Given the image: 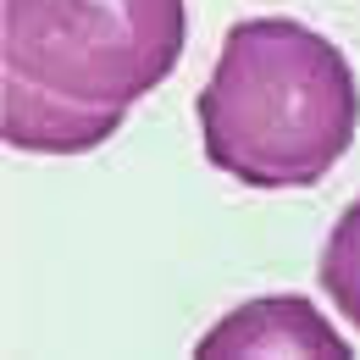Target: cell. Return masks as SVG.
Masks as SVG:
<instances>
[{
  "mask_svg": "<svg viewBox=\"0 0 360 360\" xmlns=\"http://www.w3.org/2000/svg\"><path fill=\"white\" fill-rule=\"evenodd\" d=\"M200 360L217 355H321V360H349V344L300 300V294H277V300H250L233 316H222L205 338Z\"/></svg>",
  "mask_w": 360,
  "mask_h": 360,
  "instance_id": "3",
  "label": "cell"
},
{
  "mask_svg": "<svg viewBox=\"0 0 360 360\" xmlns=\"http://www.w3.org/2000/svg\"><path fill=\"white\" fill-rule=\"evenodd\" d=\"M183 45L188 0H0V134L28 155H84Z\"/></svg>",
  "mask_w": 360,
  "mask_h": 360,
  "instance_id": "1",
  "label": "cell"
},
{
  "mask_svg": "<svg viewBox=\"0 0 360 360\" xmlns=\"http://www.w3.org/2000/svg\"><path fill=\"white\" fill-rule=\"evenodd\" d=\"M205 161L244 188H311L360 128V84L344 50L294 17H250L194 100Z\"/></svg>",
  "mask_w": 360,
  "mask_h": 360,
  "instance_id": "2",
  "label": "cell"
},
{
  "mask_svg": "<svg viewBox=\"0 0 360 360\" xmlns=\"http://www.w3.org/2000/svg\"><path fill=\"white\" fill-rule=\"evenodd\" d=\"M321 288L338 311L360 327V200L344 205V217L327 233V250H321Z\"/></svg>",
  "mask_w": 360,
  "mask_h": 360,
  "instance_id": "4",
  "label": "cell"
}]
</instances>
